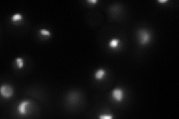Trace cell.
<instances>
[{"label":"cell","instance_id":"obj_1","mask_svg":"<svg viewBox=\"0 0 179 119\" xmlns=\"http://www.w3.org/2000/svg\"><path fill=\"white\" fill-rule=\"evenodd\" d=\"M138 39L139 43L142 45H145L151 41L152 35L150 32L146 29H140L138 30Z\"/></svg>","mask_w":179,"mask_h":119},{"label":"cell","instance_id":"obj_2","mask_svg":"<svg viewBox=\"0 0 179 119\" xmlns=\"http://www.w3.org/2000/svg\"><path fill=\"white\" fill-rule=\"evenodd\" d=\"M0 93L2 98L5 99L10 98L13 94V87L9 85H2L0 88Z\"/></svg>","mask_w":179,"mask_h":119},{"label":"cell","instance_id":"obj_3","mask_svg":"<svg viewBox=\"0 0 179 119\" xmlns=\"http://www.w3.org/2000/svg\"><path fill=\"white\" fill-rule=\"evenodd\" d=\"M31 101L28 100H23L17 106V112L20 115H25L28 113L29 106H31Z\"/></svg>","mask_w":179,"mask_h":119},{"label":"cell","instance_id":"obj_4","mask_svg":"<svg viewBox=\"0 0 179 119\" xmlns=\"http://www.w3.org/2000/svg\"><path fill=\"white\" fill-rule=\"evenodd\" d=\"M111 96L112 98L116 101V102L120 103L122 102L124 98V92L121 88H116L112 91L111 92Z\"/></svg>","mask_w":179,"mask_h":119},{"label":"cell","instance_id":"obj_5","mask_svg":"<svg viewBox=\"0 0 179 119\" xmlns=\"http://www.w3.org/2000/svg\"><path fill=\"white\" fill-rule=\"evenodd\" d=\"M121 45V41L117 38H113L108 43V46L110 49L114 50L118 49Z\"/></svg>","mask_w":179,"mask_h":119},{"label":"cell","instance_id":"obj_6","mask_svg":"<svg viewBox=\"0 0 179 119\" xmlns=\"http://www.w3.org/2000/svg\"><path fill=\"white\" fill-rule=\"evenodd\" d=\"M106 75V72L104 68H99L94 73V78L96 80H102Z\"/></svg>","mask_w":179,"mask_h":119},{"label":"cell","instance_id":"obj_7","mask_svg":"<svg viewBox=\"0 0 179 119\" xmlns=\"http://www.w3.org/2000/svg\"><path fill=\"white\" fill-rule=\"evenodd\" d=\"M78 94L75 92H72L69 95H68V101L71 104H76L78 101Z\"/></svg>","mask_w":179,"mask_h":119},{"label":"cell","instance_id":"obj_8","mask_svg":"<svg viewBox=\"0 0 179 119\" xmlns=\"http://www.w3.org/2000/svg\"><path fill=\"white\" fill-rule=\"evenodd\" d=\"M11 22L13 23H19L20 21L23 19V16H22L21 13H15V14H13V16L11 17Z\"/></svg>","mask_w":179,"mask_h":119},{"label":"cell","instance_id":"obj_9","mask_svg":"<svg viewBox=\"0 0 179 119\" xmlns=\"http://www.w3.org/2000/svg\"><path fill=\"white\" fill-rule=\"evenodd\" d=\"M15 63L17 68H19V69L23 68L24 66V60L22 57H17L15 59Z\"/></svg>","mask_w":179,"mask_h":119},{"label":"cell","instance_id":"obj_10","mask_svg":"<svg viewBox=\"0 0 179 119\" xmlns=\"http://www.w3.org/2000/svg\"><path fill=\"white\" fill-rule=\"evenodd\" d=\"M39 33H40V34L41 36L45 37H51V32H50L49 30H47V29H40V30L39 31Z\"/></svg>","mask_w":179,"mask_h":119},{"label":"cell","instance_id":"obj_11","mask_svg":"<svg viewBox=\"0 0 179 119\" xmlns=\"http://www.w3.org/2000/svg\"><path fill=\"white\" fill-rule=\"evenodd\" d=\"M99 118L100 119H111L114 118V116L111 115H107V114H102V115H99Z\"/></svg>","mask_w":179,"mask_h":119},{"label":"cell","instance_id":"obj_12","mask_svg":"<svg viewBox=\"0 0 179 119\" xmlns=\"http://www.w3.org/2000/svg\"><path fill=\"white\" fill-rule=\"evenodd\" d=\"M88 3H90V4H96L98 2L97 0H88Z\"/></svg>","mask_w":179,"mask_h":119},{"label":"cell","instance_id":"obj_13","mask_svg":"<svg viewBox=\"0 0 179 119\" xmlns=\"http://www.w3.org/2000/svg\"><path fill=\"white\" fill-rule=\"evenodd\" d=\"M158 2H159V3H166V2H168V1L167 0H161V1H160V0H159V1H158Z\"/></svg>","mask_w":179,"mask_h":119}]
</instances>
